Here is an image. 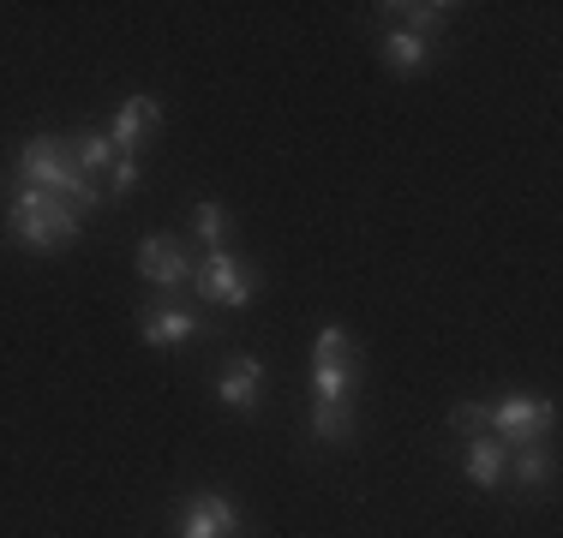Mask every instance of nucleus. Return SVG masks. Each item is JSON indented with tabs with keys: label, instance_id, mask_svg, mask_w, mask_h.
<instances>
[{
	"label": "nucleus",
	"instance_id": "1",
	"mask_svg": "<svg viewBox=\"0 0 563 538\" xmlns=\"http://www.w3.org/2000/svg\"><path fill=\"white\" fill-rule=\"evenodd\" d=\"M19 180L31 186V192L66 198L73 210L102 204L97 180H90V173H78V161H73V138H31L19 150Z\"/></svg>",
	"mask_w": 563,
	"mask_h": 538
},
{
	"label": "nucleus",
	"instance_id": "2",
	"mask_svg": "<svg viewBox=\"0 0 563 538\" xmlns=\"http://www.w3.org/2000/svg\"><path fill=\"white\" fill-rule=\"evenodd\" d=\"M7 234L31 251H60L78 239V210L66 204V198H48V192H31V186H24L7 210Z\"/></svg>",
	"mask_w": 563,
	"mask_h": 538
},
{
	"label": "nucleus",
	"instance_id": "3",
	"mask_svg": "<svg viewBox=\"0 0 563 538\" xmlns=\"http://www.w3.org/2000/svg\"><path fill=\"white\" fill-rule=\"evenodd\" d=\"M558 425V407L545 395H504L498 407H486V430L504 442V449H528V442H545Z\"/></svg>",
	"mask_w": 563,
	"mask_h": 538
},
{
	"label": "nucleus",
	"instance_id": "4",
	"mask_svg": "<svg viewBox=\"0 0 563 538\" xmlns=\"http://www.w3.org/2000/svg\"><path fill=\"white\" fill-rule=\"evenodd\" d=\"M312 389H318V401H347V389H354V341H347L342 323H324V329H318Z\"/></svg>",
	"mask_w": 563,
	"mask_h": 538
},
{
	"label": "nucleus",
	"instance_id": "5",
	"mask_svg": "<svg viewBox=\"0 0 563 538\" xmlns=\"http://www.w3.org/2000/svg\"><path fill=\"white\" fill-rule=\"evenodd\" d=\"M174 538H240V508L222 491H198L174 508Z\"/></svg>",
	"mask_w": 563,
	"mask_h": 538
},
{
	"label": "nucleus",
	"instance_id": "6",
	"mask_svg": "<svg viewBox=\"0 0 563 538\" xmlns=\"http://www.w3.org/2000/svg\"><path fill=\"white\" fill-rule=\"evenodd\" d=\"M139 276L151 281V288H163V293H180L186 281H192V251L180 246L174 234H151V239H139Z\"/></svg>",
	"mask_w": 563,
	"mask_h": 538
},
{
	"label": "nucleus",
	"instance_id": "7",
	"mask_svg": "<svg viewBox=\"0 0 563 538\" xmlns=\"http://www.w3.org/2000/svg\"><path fill=\"white\" fill-rule=\"evenodd\" d=\"M192 288L217 305H240V312L252 305V276L234 264V251H205V264L192 269Z\"/></svg>",
	"mask_w": 563,
	"mask_h": 538
},
{
	"label": "nucleus",
	"instance_id": "8",
	"mask_svg": "<svg viewBox=\"0 0 563 538\" xmlns=\"http://www.w3.org/2000/svg\"><path fill=\"white\" fill-rule=\"evenodd\" d=\"M163 126V102L156 97H126L114 108V126H109V144L120 156H139L144 150V138H151V132Z\"/></svg>",
	"mask_w": 563,
	"mask_h": 538
},
{
	"label": "nucleus",
	"instance_id": "9",
	"mask_svg": "<svg viewBox=\"0 0 563 538\" xmlns=\"http://www.w3.org/2000/svg\"><path fill=\"white\" fill-rule=\"evenodd\" d=\"M258 395H264V366L252 354L228 359L222 377H217V401L228 413H258Z\"/></svg>",
	"mask_w": 563,
	"mask_h": 538
},
{
	"label": "nucleus",
	"instance_id": "10",
	"mask_svg": "<svg viewBox=\"0 0 563 538\" xmlns=\"http://www.w3.org/2000/svg\"><path fill=\"white\" fill-rule=\"evenodd\" d=\"M139 335H144V347H180V341H192V335H210V323L198 312H174V305H163V312L139 317Z\"/></svg>",
	"mask_w": 563,
	"mask_h": 538
},
{
	"label": "nucleus",
	"instance_id": "11",
	"mask_svg": "<svg viewBox=\"0 0 563 538\" xmlns=\"http://www.w3.org/2000/svg\"><path fill=\"white\" fill-rule=\"evenodd\" d=\"M504 467H509V449H504L498 437H474V442H467V455H462L467 484H479V491H498Z\"/></svg>",
	"mask_w": 563,
	"mask_h": 538
},
{
	"label": "nucleus",
	"instance_id": "12",
	"mask_svg": "<svg viewBox=\"0 0 563 538\" xmlns=\"http://www.w3.org/2000/svg\"><path fill=\"white\" fill-rule=\"evenodd\" d=\"M384 12H401V31L420 36V43H432V36L450 24L455 7H444V0H432V7H426V0H396V7H384Z\"/></svg>",
	"mask_w": 563,
	"mask_h": 538
},
{
	"label": "nucleus",
	"instance_id": "13",
	"mask_svg": "<svg viewBox=\"0 0 563 538\" xmlns=\"http://www.w3.org/2000/svg\"><path fill=\"white\" fill-rule=\"evenodd\" d=\"M384 66L401 78H413V72H426V60H432V43H420V36H408V31H390L384 36Z\"/></svg>",
	"mask_w": 563,
	"mask_h": 538
},
{
	"label": "nucleus",
	"instance_id": "14",
	"mask_svg": "<svg viewBox=\"0 0 563 538\" xmlns=\"http://www.w3.org/2000/svg\"><path fill=\"white\" fill-rule=\"evenodd\" d=\"M312 437L318 442H347L354 437V413H347V401H312Z\"/></svg>",
	"mask_w": 563,
	"mask_h": 538
},
{
	"label": "nucleus",
	"instance_id": "15",
	"mask_svg": "<svg viewBox=\"0 0 563 538\" xmlns=\"http://www.w3.org/2000/svg\"><path fill=\"white\" fill-rule=\"evenodd\" d=\"M114 144H109V132H78L73 138V161H78V173H90V180H97L102 168H114Z\"/></svg>",
	"mask_w": 563,
	"mask_h": 538
},
{
	"label": "nucleus",
	"instance_id": "16",
	"mask_svg": "<svg viewBox=\"0 0 563 538\" xmlns=\"http://www.w3.org/2000/svg\"><path fill=\"white\" fill-rule=\"evenodd\" d=\"M192 227H198V239H205V251H228V210L217 198H205V204L192 210Z\"/></svg>",
	"mask_w": 563,
	"mask_h": 538
},
{
	"label": "nucleus",
	"instance_id": "17",
	"mask_svg": "<svg viewBox=\"0 0 563 538\" xmlns=\"http://www.w3.org/2000/svg\"><path fill=\"white\" fill-rule=\"evenodd\" d=\"M516 479L528 484V491H545V484H552V455H545V442L516 449Z\"/></svg>",
	"mask_w": 563,
	"mask_h": 538
},
{
	"label": "nucleus",
	"instance_id": "18",
	"mask_svg": "<svg viewBox=\"0 0 563 538\" xmlns=\"http://www.w3.org/2000/svg\"><path fill=\"white\" fill-rule=\"evenodd\" d=\"M450 425L462 430L467 442H474V437H492V430H486V407H479V401H455V407H450Z\"/></svg>",
	"mask_w": 563,
	"mask_h": 538
},
{
	"label": "nucleus",
	"instance_id": "19",
	"mask_svg": "<svg viewBox=\"0 0 563 538\" xmlns=\"http://www.w3.org/2000/svg\"><path fill=\"white\" fill-rule=\"evenodd\" d=\"M139 186V156H114V168H109V192H132Z\"/></svg>",
	"mask_w": 563,
	"mask_h": 538
}]
</instances>
